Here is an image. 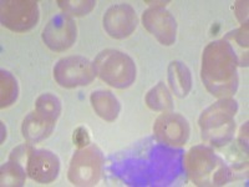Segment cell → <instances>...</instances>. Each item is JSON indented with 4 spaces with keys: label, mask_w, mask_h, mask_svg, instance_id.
I'll return each mask as SVG.
<instances>
[{
    "label": "cell",
    "mask_w": 249,
    "mask_h": 187,
    "mask_svg": "<svg viewBox=\"0 0 249 187\" xmlns=\"http://www.w3.org/2000/svg\"><path fill=\"white\" fill-rule=\"evenodd\" d=\"M157 140L171 146H182L190 137V125L178 113H162L153 126Z\"/></svg>",
    "instance_id": "9"
},
{
    "label": "cell",
    "mask_w": 249,
    "mask_h": 187,
    "mask_svg": "<svg viewBox=\"0 0 249 187\" xmlns=\"http://www.w3.org/2000/svg\"><path fill=\"white\" fill-rule=\"evenodd\" d=\"M237 109L234 100L224 99L203 111L199 119L203 139L210 140L215 146L230 141L235 129L233 116L237 112Z\"/></svg>",
    "instance_id": "2"
},
{
    "label": "cell",
    "mask_w": 249,
    "mask_h": 187,
    "mask_svg": "<svg viewBox=\"0 0 249 187\" xmlns=\"http://www.w3.org/2000/svg\"><path fill=\"white\" fill-rule=\"evenodd\" d=\"M95 66L84 56H68L60 60L54 68V77L62 88L86 86L95 79Z\"/></svg>",
    "instance_id": "6"
},
{
    "label": "cell",
    "mask_w": 249,
    "mask_h": 187,
    "mask_svg": "<svg viewBox=\"0 0 249 187\" xmlns=\"http://www.w3.org/2000/svg\"><path fill=\"white\" fill-rule=\"evenodd\" d=\"M18 97V84L10 73L1 70V108L12 105Z\"/></svg>",
    "instance_id": "19"
},
{
    "label": "cell",
    "mask_w": 249,
    "mask_h": 187,
    "mask_svg": "<svg viewBox=\"0 0 249 187\" xmlns=\"http://www.w3.org/2000/svg\"><path fill=\"white\" fill-rule=\"evenodd\" d=\"M96 75L108 85L117 89H126L136 79V66L128 55L119 50H104L95 62Z\"/></svg>",
    "instance_id": "3"
},
{
    "label": "cell",
    "mask_w": 249,
    "mask_h": 187,
    "mask_svg": "<svg viewBox=\"0 0 249 187\" xmlns=\"http://www.w3.org/2000/svg\"><path fill=\"white\" fill-rule=\"evenodd\" d=\"M136 26V12L127 4L111 6L104 17V28L110 37L116 39H122L131 35Z\"/></svg>",
    "instance_id": "11"
},
{
    "label": "cell",
    "mask_w": 249,
    "mask_h": 187,
    "mask_svg": "<svg viewBox=\"0 0 249 187\" xmlns=\"http://www.w3.org/2000/svg\"><path fill=\"white\" fill-rule=\"evenodd\" d=\"M35 111L56 122L57 117L60 116V112H61V104H60V100L54 95L44 94L36 100Z\"/></svg>",
    "instance_id": "18"
},
{
    "label": "cell",
    "mask_w": 249,
    "mask_h": 187,
    "mask_svg": "<svg viewBox=\"0 0 249 187\" xmlns=\"http://www.w3.org/2000/svg\"><path fill=\"white\" fill-rule=\"evenodd\" d=\"M72 141H74V145L76 148L82 149L90 145V135H89L88 130L85 128H77L76 130L74 131V135H72Z\"/></svg>",
    "instance_id": "22"
},
{
    "label": "cell",
    "mask_w": 249,
    "mask_h": 187,
    "mask_svg": "<svg viewBox=\"0 0 249 187\" xmlns=\"http://www.w3.org/2000/svg\"><path fill=\"white\" fill-rule=\"evenodd\" d=\"M54 128L55 121L35 111V112L29 113L24 119L21 131L25 140H28L30 144H36L50 136Z\"/></svg>",
    "instance_id": "13"
},
{
    "label": "cell",
    "mask_w": 249,
    "mask_h": 187,
    "mask_svg": "<svg viewBox=\"0 0 249 187\" xmlns=\"http://www.w3.org/2000/svg\"><path fill=\"white\" fill-rule=\"evenodd\" d=\"M146 102H147L148 108L153 111H167L171 110L173 106L171 94L168 93L163 82H160L156 88L148 91Z\"/></svg>",
    "instance_id": "16"
},
{
    "label": "cell",
    "mask_w": 249,
    "mask_h": 187,
    "mask_svg": "<svg viewBox=\"0 0 249 187\" xmlns=\"http://www.w3.org/2000/svg\"><path fill=\"white\" fill-rule=\"evenodd\" d=\"M57 4L69 17H74V15L75 17H82V15H86L92 10L96 1H92V0L91 1H85V0H81V1H57Z\"/></svg>",
    "instance_id": "20"
},
{
    "label": "cell",
    "mask_w": 249,
    "mask_h": 187,
    "mask_svg": "<svg viewBox=\"0 0 249 187\" xmlns=\"http://www.w3.org/2000/svg\"><path fill=\"white\" fill-rule=\"evenodd\" d=\"M34 151L33 146L30 144L21 145L19 148H17L15 150H13V152L10 153V161L18 162V164L23 165V161L25 160L26 164H28L29 156L31 155V152Z\"/></svg>",
    "instance_id": "21"
},
{
    "label": "cell",
    "mask_w": 249,
    "mask_h": 187,
    "mask_svg": "<svg viewBox=\"0 0 249 187\" xmlns=\"http://www.w3.org/2000/svg\"><path fill=\"white\" fill-rule=\"evenodd\" d=\"M25 182V170L23 165L9 161L1 166V186H23Z\"/></svg>",
    "instance_id": "17"
},
{
    "label": "cell",
    "mask_w": 249,
    "mask_h": 187,
    "mask_svg": "<svg viewBox=\"0 0 249 187\" xmlns=\"http://www.w3.org/2000/svg\"><path fill=\"white\" fill-rule=\"evenodd\" d=\"M187 166L191 179L196 185H215L218 186L217 176L213 173L214 171L224 182L228 181V170L223 165L222 160L213 153L210 149L203 146L193 148L188 152L187 157Z\"/></svg>",
    "instance_id": "4"
},
{
    "label": "cell",
    "mask_w": 249,
    "mask_h": 187,
    "mask_svg": "<svg viewBox=\"0 0 249 187\" xmlns=\"http://www.w3.org/2000/svg\"><path fill=\"white\" fill-rule=\"evenodd\" d=\"M39 9L33 0L1 1V24L17 33H24L36 25Z\"/></svg>",
    "instance_id": "7"
},
{
    "label": "cell",
    "mask_w": 249,
    "mask_h": 187,
    "mask_svg": "<svg viewBox=\"0 0 249 187\" xmlns=\"http://www.w3.org/2000/svg\"><path fill=\"white\" fill-rule=\"evenodd\" d=\"M168 81L175 95L178 97L187 96V94L190 93L191 86H192L190 70L181 61L171 62L170 69H168Z\"/></svg>",
    "instance_id": "15"
},
{
    "label": "cell",
    "mask_w": 249,
    "mask_h": 187,
    "mask_svg": "<svg viewBox=\"0 0 249 187\" xmlns=\"http://www.w3.org/2000/svg\"><path fill=\"white\" fill-rule=\"evenodd\" d=\"M104 156L95 145L79 149L69 168V180L75 186H93L99 182L104 168Z\"/></svg>",
    "instance_id": "5"
},
{
    "label": "cell",
    "mask_w": 249,
    "mask_h": 187,
    "mask_svg": "<svg viewBox=\"0 0 249 187\" xmlns=\"http://www.w3.org/2000/svg\"><path fill=\"white\" fill-rule=\"evenodd\" d=\"M235 68L237 56L227 41H214L207 46L203 53L202 80L213 95H232L237 90Z\"/></svg>",
    "instance_id": "1"
},
{
    "label": "cell",
    "mask_w": 249,
    "mask_h": 187,
    "mask_svg": "<svg viewBox=\"0 0 249 187\" xmlns=\"http://www.w3.org/2000/svg\"><path fill=\"white\" fill-rule=\"evenodd\" d=\"M43 40L53 51L68 50L76 40V24L65 13L55 15L44 28Z\"/></svg>",
    "instance_id": "8"
},
{
    "label": "cell",
    "mask_w": 249,
    "mask_h": 187,
    "mask_svg": "<svg viewBox=\"0 0 249 187\" xmlns=\"http://www.w3.org/2000/svg\"><path fill=\"white\" fill-rule=\"evenodd\" d=\"M91 104L97 115L106 121H115L119 116L120 104L110 91H95L91 95Z\"/></svg>",
    "instance_id": "14"
},
{
    "label": "cell",
    "mask_w": 249,
    "mask_h": 187,
    "mask_svg": "<svg viewBox=\"0 0 249 187\" xmlns=\"http://www.w3.org/2000/svg\"><path fill=\"white\" fill-rule=\"evenodd\" d=\"M143 25L153 37L161 41L163 45H171L176 39V24L175 18L163 9L155 8L143 13Z\"/></svg>",
    "instance_id": "12"
},
{
    "label": "cell",
    "mask_w": 249,
    "mask_h": 187,
    "mask_svg": "<svg viewBox=\"0 0 249 187\" xmlns=\"http://www.w3.org/2000/svg\"><path fill=\"white\" fill-rule=\"evenodd\" d=\"M246 25H247V24H246ZM243 29H244V25H243V28L239 29V33H241V37H244V34H247V31L243 34ZM232 34H234V33H232ZM234 37H235V40H237L238 43L241 44L242 46H246V48H247V43H246V41H242V40L239 39V37H237V34H234Z\"/></svg>",
    "instance_id": "23"
},
{
    "label": "cell",
    "mask_w": 249,
    "mask_h": 187,
    "mask_svg": "<svg viewBox=\"0 0 249 187\" xmlns=\"http://www.w3.org/2000/svg\"><path fill=\"white\" fill-rule=\"evenodd\" d=\"M60 171V160L49 150H34L29 156L26 173L30 179L40 184L55 181Z\"/></svg>",
    "instance_id": "10"
}]
</instances>
